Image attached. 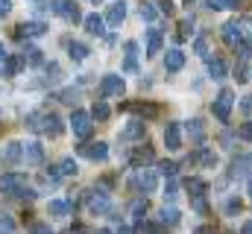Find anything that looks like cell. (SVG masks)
I'll list each match as a JSON object with an SVG mask.
<instances>
[{
	"label": "cell",
	"mask_w": 252,
	"mask_h": 234,
	"mask_svg": "<svg viewBox=\"0 0 252 234\" xmlns=\"http://www.w3.org/2000/svg\"><path fill=\"white\" fill-rule=\"evenodd\" d=\"M27 129L41 132V135H50V138H59L64 126H62V117L53 115V112H50V115H47V112H44V115H38V112H35V115L27 117Z\"/></svg>",
	"instance_id": "cell-1"
},
{
	"label": "cell",
	"mask_w": 252,
	"mask_h": 234,
	"mask_svg": "<svg viewBox=\"0 0 252 234\" xmlns=\"http://www.w3.org/2000/svg\"><path fill=\"white\" fill-rule=\"evenodd\" d=\"M88 211H91L94 217L106 214V211H109V193H106V190H88Z\"/></svg>",
	"instance_id": "cell-2"
},
{
	"label": "cell",
	"mask_w": 252,
	"mask_h": 234,
	"mask_svg": "<svg viewBox=\"0 0 252 234\" xmlns=\"http://www.w3.org/2000/svg\"><path fill=\"white\" fill-rule=\"evenodd\" d=\"M91 115H85V112H73L70 115V129H73V135L76 138H88L91 135Z\"/></svg>",
	"instance_id": "cell-3"
},
{
	"label": "cell",
	"mask_w": 252,
	"mask_h": 234,
	"mask_svg": "<svg viewBox=\"0 0 252 234\" xmlns=\"http://www.w3.org/2000/svg\"><path fill=\"white\" fill-rule=\"evenodd\" d=\"M229 112H232V91L223 88V91L217 94V100H214V117L226 123V120H229Z\"/></svg>",
	"instance_id": "cell-4"
},
{
	"label": "cell",
	"mask_w": 252,
	"mask_h": 234,
	"mask_svg": "<svg viewBox=\"0 0 252 234\" xmlns=\"http://www.w3.org/2000/svg\"><path fill=\"white\" fill-rule=\"evenodd\" d=\"M50 6H53V12H56V15H62L64 21H70V24H76V21H79V9H76V3H73V0H50Z\"/></svg>",
	"instance_id": "cell-5"
},
{
	"label": "cell",
	"mask_w": 252,
	"mask_h": 234,
	"mask_svg": "<svg viewBox=\"0 0 252 234\" xmlns=\"http://www.w3.org/2000/svg\"><path fill=\"white\" fill-rule=\"evenodd\" d=\"M24 181H27V176L24 173H3L0 176V193H18L21 187H24Z\"/></svg>",
	"instance_id": "cell-6"
},
{
	"label": "cell",
	"mask_w": 252,
	"mask_h": 234,
	"mask_svg": "<svg viewBox=\"0 0 252 234\" xmlns=\"http://www.w3.org/2000/svg\"><path fill=\"white\" fill-rule=\"evenodd\" d=\"M79 155H85V158H91V161H106V158H109V146H106L103 141L85 144V146H79Z\"/></svg>",
	"instance_id": "cell-7"
},
{
	"label": "cell",
	"mask_w": 252,
	"mask_h": 234,
	"mask_svg": "<svg viewBox=\"0 0 252 234\" xmlns=\"http://www.w3.org/2000/svg\"><path fill=\"white\" fill-rule=\"evenodd\" d=\"M124 94V79L121 76H106L100 82V97H121Z\"/></svg>",
	"instance_id": "cell-8"
},
{
	"label": "cell",
	"mask_w": 252,
	"mask_h": 234,
	"mask_svg": "<svg viewBox=\"0 0 252 234\" xmlns=\"http://www.w3.org/2000/svg\"><path fill=\"white\" fill-rule=\"evenodd\" d=\"M132 184L138 190H144V193H153L156 190V173L153 170H138V173L132 176Z\"/></svg>",
	"instance_id": "cell-9"
},
{
	"label": "cell",
	"mask_w": 252,
	"mask_h": 234,
	"mask_svg": "<svg viewBox=\"0 0 252 234\" xmlns=\"http://www.w3.org/2000/svg\"><path fill=\"white\" fill-rule=\"evenodd\" d=\"M241 38H244V24L229 21V24L223 27V41H226V44H232V47H238V44H241Z\"/></svg>",
	"instance_id": "cell-10"
},
{
	"label": "cell",
	"mask_w": 252,
	"mask_h": 234,
	"mask_svg": "<svg viewBox=\"0 0 252 234\" xmlns=\"http://www.w3.org/2000/svg\"><path fill=\"white\" fill-rule=\"evenodd\" d=\"M164 144H167V149H182V132H179V123H167V129H164Z\"/></svg>",
	"instance_id": "cell-11"
},
{
	"label": "cell",
	"mask_w": 252,
	"mask_h": 234,
	"mask_svg": "<svg viewBox=\"0 0 252 234\" xmlns=\"http://www.w3.org/2000/svg\"><path fill=\"white\" fill-rule=\"evenodd\" d=\"M24 158H27L30 164H41V161H44V146L35 144V141L27 144V146H24Z\"/></svg>",
	"instance_id": "cell-12"
},
{
	"label": "cell",
	"mask_w": 252,
	"mask_h": 234,
	"mask_svg": "<svg viewBox=\"0 0 252 234\" xmlns=\"http://www.w3.org/2000/svg\"><path fill=\"white\" fill-rule=\"evenodd\" d=\"M44 29H47V27H44L41 21H30V24H21V27H18V35H21V38H24V35H32V38H35V35H44Z\"/></svg>",
	"instance_id": "cell-13"
},
{
	"label": "cell",
	"mask_w": 252,
	"mask_h": 234,
	"mask_svg": "<svg viewBox=\"0 0 252 234\" xmlns=\"http://www.w3.org/2000/svg\"><path fill=\"white\" fill-rule=\"evenodd\" d=\"M161 53V32L158 29H147V56Z\"/></svg>",
	"instance_id": "cell-14"
},
{
	"label": "cell",
	"mask_w": 252,
	"mask_h": 234,
	"mask_svg": "<svg viewBox=\"0 0 252 234\" xmlns=\"http://www.w3.org/2000/svg\"><path fill=\"white\" fill-rule=\"evenodd\" d=\"M121 109H124V112H135V115H144V117H156L158 115L156 106H144V103H124Z\"/></svg>",
	"instance_id": "cell-15"
},
{
	"label": "cell",
	"mask_w": 252,
	"mask_h": 234,
	"mask_svg": "<svg viewBox=\"0 0 252 234\" xmlns=\"http://www.w3.org/2000/svg\"><path fill=\"white\" fill-rule=\"evenodd\" d=\"M124 18H126V9H124V3H115V6L109 9V15H106V21H109V27H121V24H124Z\"/></svg>",
	"instance_id": "cell-16"
},
{
	"label": "cell",
	"mask_w": 252,
	"mask_h": 234,
	"mask_svg": "<svg viewBox=\"0 0 252 234\" xmlns=\"http://www.w3.org/2000/svg\"><path fill=\"white\" fill-rule=\"evenodd\" d=\"M85 29H88L91 35H103V32H106V24H103L100 15H88V18H85Z\"/></svg>",
	"instance_id": "cell-17"
},
{
	"label": "cell",
	"mask_w": 252,
	"mask_h": 234,
	"mask_svg": "<svg viewBox=\"0 0 252 234\" xmlns=\"http://www.w3.org/2000/svg\"><path fill=\"white\" fill-rule=\"evenodd\" d=\"M185 64V53L182 50H167V58H164V67L167 70H179Z\"/></svg>",
	"instance_id": "cell-18"
},
{
	"label": "cell",
	"mask_w": 252,
	"mask_h": 234,
	"mask_svg": "<svg viewBox=\"0 0 252 234\" xmlns=\"http://www.w3.org/2000/svg\"><path fill=\"white\" fill-rule=\"evenodd\" d=\"M24 61H27L24 56H6V64H3V73H6V76H18V70L24 67Z\"/></svg>",
	"instance_id": "cell-19"
},
{
	"label": "cell",
	"mask_w": 252,
	"mask_h": 234,
	"mask_svg": "<svg viewBox=\"0 0 252 234\" xmlns=\"http://www.w3.org/2000/svg\"><path fill=\"white\" fill-rule=\"evenodd\" d=\"M121 138H124V141H132V138H144V120H135V123H129L124 132H121Z\"/></svg>",
	"instance_id": "cell-20"
},
{
	"label": "cell",
	"mask_w": 252,
	"mask_h": 234,
	"mask_svg": "<svg viewBox=\"0 0 252 234\" xmlns=\"http://www.w3.org/2000/svg\"><path fill=\"white\" fill-rule=\"evenodd\" d=\"M250 170H252V158H238L232 164V178H244V176H250Z\"/></svg>",
	"instance_id": "cell-21"
},
{
	"label": "cell",
	"mask_w": 252,
	"mask_h": 234,
	"mask_svg": "<svg viewBox=\"0 0 252 234\" xmlns=\"http://www.w3.org/2000/svg\"><path fill=\"white\" fill-rule=\"evenodd\" d=\"M70 208H73V205H70V202H62V199H53V202L47 205V211H50L53 217H67Z\"/></svg>",
	"instance_id": "cell-22"
},
{
	"label": "cell",
	"mask_w": 252,
	"mask_h": 234,
	"mask_svg": "<svg viewBox=\"0 0 252 234\" xmlns=\"http://www.w3.org/2000/svg\"><path fill=\"white\" fill-rule=\"evenodd\" d=\"M179 211L176 208H161V214H158V220H161V226H176L179 223Z\"/></svg>",
	"instance_id": "cell-23"
},
{
	"label": "cell",
	"mask_w": 252,
	"mask_h": 234,
	"mask_svg": "<svg viewBox=\"0 0 252 234\" xmlns=\"http://www.w3.org/2000/svg\"><path fill=\"white\" fill-rule=\"evenodd\" d=\"M135 58H138V44L135 41H126V64H124V70H135Z\"/></svg>",
	"instance_id": "cell-24"
},
{
	"label": "cell",
	"mask_w": 252,
	"mask_h": 234,
	"mask_svg": "<svg viewBox=\"0 0 252 234\" xmlns=\"http://www.w3.org/2000/svg\"><path fill=\"white\" fill-rule=\"evenodd\" d=\"M188 135L193 138V144H202V138H205V129H202V120H190V123H188Z\"/></svg>",
	"instance_id": "cell-25"
},
{
	"label": "cell",
	"mask_w": 252,
	"mask_h": 234,
	"mask_svg": "<svg viewBox=\"0 0 252 234\" xmlns=\"http://www.w3.org/2000/svg\"><path fill=\"white\" fill-rule=\"evenodd\" d=\"M185 187L190 190V196H205V190H208V184H205L202 178H188Z\"/></svg>",
	"instance_id": "cell-26"
},
{
	"label": "cell",
	"mask_w": 252,
	"mask_h": 234,
	"mask_svg": "<svg viewBox=\"0 0 252 234\" xmlns=\"http://www.w3.org/2000/svg\"><path fill=\"white\" fill-rule=\"evenodd\" d=\"M67 53H70V58L82 61V58L88 56V47H85V44H79V41H70V44H67Z\"/></svg>",
	"instance_id": "cell-27"
},
{
	"label": "cell",
	"mask_w": 252,
	"mask_h": 234,
	"mask_svg": "<svg viewBox=\"0 0 252 234\" xmlns=\"http://www.w3.org/2000/svg\"><path fill=\"white\" fill-rule=\"evenodd\" d=\"M208 73H211L214 79H223V76H226V61H220V58H211V61H208Z\"/></svg>",
	"instance_id": "cell-28"
},
{
	"label": "cell",
	"mask_w": 252,
	"mask_h": 234,
	"mask_svg": "<svg viewBox=\"0 0 252 234\" xmlns=\"http://www.w3.org/2000/svg\"><path fill=\"white\" fill-rule=\"evenodd\" d=\"M138 15H141L144 21H156V18H158V9H156L153 3H141V9H138Z\"/></svg>",
	"instance_id": "cell-29"
},
{
	"label": "cell",
	"mask_w": 252,
	"mask_h": 234,
	"mask_svg": "<svg viewBox=\"0 0 252 234\" xmlns=\"http://www.w3.org/2000/svg\"><path fill=\"white\" fill-rule=\"evenodd\" d=\"M147 161H153V149H150V146H141V149L132 155V164H147Z\"/></svg>",
	"instance_id": "cell-30"
},
{
	"label": "cell",
	"mask_w": 252,
	"mask_h": 234,
	"mask_svg": "<svg viewBox=\"0 0 252 234\" xmlns=\"http://www.w3.org/2000/svg\"><path fill=\"white\" fill-rule=\"evenodd\" d=\"M21 152H24V149H21V144H9V146H6V152H3V158H6V161H18V158H21Z\"/></svg>",
	"instance_id": "cell-31"
},
{
	"label": "cell",
	"mask_w": 252,
	"mask_h": 234,
	"mask_svg": "<svg viewBox=\"0 0 252 234\" xmlns=\"http://www.w3.org/2000/svg\"><path fill=\"white\" fill-rule=\"evenodd\" d=\"M193 53H196V56H208V38H205V35H199V38L193 41Z\"/></svg>",
	"instance_id": "cell-32"
},
{
	"label": "cell",
	"mask_w": 252,
	"mask_h": 234,
	"mask_svg": "<svg viewBox=\"0 0 252 234\" xmlns=\"http://www.w3.org/2000/svg\"><path fill=\"white\" fill-rule=\"evenodd\" d=\"M144 214H147V202H141V199H138V202L132 205V217H135L141 226H144Z\"/></svg>",
	"instance_id": "cell-33"
},
{
	"label": "cell",
	"mask_w": 252,
	"mask_h": 234,
	"mask_svg": "<svg viewBox=\"0 0 252 234\" xmlns=\"http://www.w3.org/2000/svg\"><path fill=\"white\" fill-rule=\"evenodd\" d=\"M91 117H97V120H106V117H109V106H106L103 100H97V103H94V112H91Z\"/></svg>",
	"instance_id": "cell-34"
},
{
	"label": "cell",
	"mask_w": 252,
	"mask_h": 234,
	"mask_svg": "<svg viewBox=\"0 0 252 234\" xmlns=\"http://www.w3.org/2000/svg\"><path fill=\"white\" fill-rule=\"evenodd\" d=\"M59 170H62V176H76V161L73 158H64Z\"/></svg>",
	"instance_id": "cell-35"
},
{
	"label": "cell",
	"mask_w": 252,
	"mask_h": 234,
	"mask_svg": "<svg viewBox=\"0 0 252 234\" xmlns=\"http://www.w3.org/2000/svg\"><path fill=\"white\" fill-rule=\"evenodd\" d=\"M15 232V220L12 217H0V234H12Z\"/></svg>",
	"instance_id": "cell-36"
},
{
	"label": "cell",
	"mask_w": 252,
	"mask_h": 234,
	"mask_svg": "<svg viewBox=\"0 0 252 234\" xmlns=\"http://www.w3.org/2000/svg\"><path fill=\"white\" fill-rule=\"evenodd\" d=\"M76 97H79V91H73V88H67V91L59 94V100H62V103H70V106L76 103Z\"/></svg>",
	"instance_id": "cell-37"
},
{
	"label": "cell",
	"mask_w": 252,
	"mask_h": 234,
	"mask_svg": "<svg viewBox=\"0 0 252 234\" xmlns=\"http://www.w3.org/2000/svg\"><path fill=\"white\" fill-rule=\"evenodd\" d=\"M24 58H30L32 64H38V61H41V50H35V47H27V50H24Z\"/></svg>",
	"instance_id": "cell-38"
},
{
	"label": "cell",
	"mask_w": 252,
	"mask_h": 234,
	"mask_svg": "<svg viewBox=\"0 0 252 234\" xmlns=\"http://www.w3.org/2000/svg\"><path fill=\"white\" fill-rule=\"evenodd\" d=\"M158 170H161L164 176H170V178H173V176H176V164H173V161H161V164H158Z\"/></svg>",
	"instance_id": "cell-39"
},
{
	"label": "cell",
	"mask_w": 252,
	"mask_h": 234,
	"mask_svg": "<svg viewBox=\"0 0 252 234\" xmlns=\"http://www.w3.org/2000/svg\"><path fill=\"white\" fill-rule=\"evenodd\" d=\"M199 158H202V164H208V167H214V164H217V155H214V152H208V149H202V152H199Z\"/></svg>",
	"instance_id": "cell-40"
},
{
	"label": "cell",
	"mask_w": 252,
	"mask_h": 234,
	"mask_svg": "<svg viewBox=\"0 0 252 234\" xmlns=\"http://www.w3.org/2000/svg\"><path fill=\"white\" fill-rule=\"evenodd\" d=\"M176 193H179V187H176V181H167V187H164V199H176Z\"/></svg>",
	"instance_id": "cell-41"
},
{
	"label": "cell",
	"mask_w": 252,
	"mask_h": 234,
	"mask_svg": "<svg viewBox=\"0 0 252 234\" xmlns=\"http://www.w3.org/2000/svg\"><path fill=\"white\" fill-rule=\"evenodd\" d=\"M238 138H244V141H252V123H244V126L238 129Z\"/></svg>",
	"instance_id": "cell-42"
},
{
	"label": "cell",
	"mask_w": 252,
	"mask_h": 234,
	"mask_svg": "<svg viewBox=\"0 0 252 234\" xmlns=\"http://www.w3.org/2000/svg\"><path fill=\"white\" fill-rule=\"evenodd\" d=\"M15 196H18V199H35V190H30V187L24 184V187H21V190H18Z\"/></svg>",
	"instance_id": "cell-43"
},
{
	"label": "cell",
	"mask_w": 252,
	"mask_h": 234,
	"mask_svg": "<svg viewBox=\"0 0 252 234\" xmlns=\"http://www.w3.org/2000/svg\"><path fill=\"white\" fill-rule=\"evenodd\" d=\"M193 208H196L199 214H208V205H205V199H202V196H193Z\"/></svg>",
	"instance_id": "cell-44"
},
{
	"label": "cell",
	"mask_w": 252,
	"mask_h": 234,
	"mask_svg": "<svg viewBox=\"0 0 252 234\" xmlns=\"http://www.w3.org/2000/svg\"><path fill=\"white\" fill-rule=\"evenodd\" d=\"M226 211H229V214H238V211H241V202H238V199H229V202H226Z\"/></svg>",
	"instance_id": "cell-45"
},
{
	"label": "cell",
	"mask_w": 252,
	"mask_h": 234,
	"mask_svg": "<svg viewBox=\"0 0 252 234\" xmlns=\"http://www.w3.org/2000/svg\"><path fill=\"white\" fill-rule=\"evenodd\" d=\"M12 12V0H0V18H6Z\"/></svg>",
	"instance_id": "cell-46"
},
{
	"label": "cell",
	"mask_w": 252,
	"mask_h": 234,
	"mask_svg": "<svg viewBox=\"0 0 252 234\" xmlns=\"http://www.w3.org/2000/svg\"><path fill=\"white\" fill-rule=\"evenodd\" d=\"M190 27H193V21H190V18H185V21L179 24V29H182V35H188V32H190Z\"/></svg>",
	"instance_id": "cell-47"
},
{
	"label": "cell",
	"mask_w": 252,
	"mask_h": 234,
	"mask_svg": "<svg viewBox=\"0 0 252 234\" xmlns=\"http://www.w3.org/2000/svg\"><path fill=\"white\" fill-rule=\"evenodd\" d=\"M252 109V97H244V100H241V112H244V115H247V112H250Z\"/></svg>",
	"instance_id": "cell-48"
},
{
	"label": "cell",
	"mask_w": 252,
	"mask_h": 234,
	"mask_svg": "<svg viewBox=\"0 0 252 234\" xmlns=\"http://www.w3.org/2000/svg\"><path fill=\"white\" fill-rule=\"evenodd\" d=\"M238 79H241V82L247 79V61H241V64H238Z\"/></svg>",
	"instance_id": "cell-49"
},
{
	"label": "cell",
	"mask_w": 252,
	"mask_h": 234,
	"mask_svg": "<svg viewBox=\"0 0 252 234\" xmlns=\"http://www.w3.org/2000/svg\"><path fill=\"white\" fill-rule=\"evenodd\" d=\"M238 3H241V0H220L223 9H238Z\"/></svg>",
	"instance_id": "cell-50"
},
{
	"label": "cell",
	"mask_w": 252,
	"mask_h": 234,
	"mask_svg": "<svg viewBox=\"0 0 252 234\" xmlns=\"http://www.w3.org/2000/svg\"><path fill=\"white\" fill-rule=\"evenodd\" d=\"M32 234H53V232H50V226H35Z\"/></svg>",
	"instance_id": "cell-51"
},
{
	"label": "cell",
	"mask_w": 252,
	"mask_h": 234,
	"mask_svg": "<svg viewBox=\"0 0 252 234\" xmlns=\"http://www.w3.org/2000/svg\"><path fill=\"white\" fill-rule=\"evenodd\" d=\"M193 234H214V229H211V226H199Z\"/></svg>",
	"instance_id": "cell-52"
},
{
	"label": "cell",
	"mask_w": 252,
	"mask_h": 234,
	"mask_svg": "<svg viewBox=\"0 0 252 234\" xmlns=\"http://www.w3.org/2000/svg\"><path fill=\"white\" fill-rule=\"evenodd\" d=\"M244 27H247V35H252V18H244Z\"/></svg>",
	"instance_id": "cell-53"
},
{
	"label": "cell",
	"mask_w": 252,
	"mask_h": 234,
	"mask_svg": "<svg viewBox=\"0 0 252 234\" xmlns=\"http://www.w3.org/2000/svg\"><path fill=\"white\" fill-rule=\"evenodd\" d=\"M241 234H252V223H247V226H244V232Z\"/></svg>",
	"instance_id": "cell-54"
},
{
	"label": "cell",
	"mask_w": 252,
	"mask_h": 234,
	"mask_svg": "<svg viewBox=\"0 0 252 234\" xmlns=\"http://www.w3.org/2000/svg\"><path fill=\"white\" fill-rule=\"evenodd\" d=\"M6 56H9V53H6V47H3V44H0V58H3V61H6Z\"/></svg>",
	"instance_id": "cell-55"
},
{
	"label": "cell",
	"mask_w": 252,
	"mask_h": 234,
	"mask_svg": "<svg viewBox=\"0 0 252 234\" xmlns=\"http://www.w3.org/2000/svg\"><path fill=\"white\" fill-rule=\"evenodd\" d=\"M150 234H161V226H153V229H150Z\"/></svg>",
	"instance_id": "cell-56"
},
{
	"label": "cell",
	"mask_w": 252,
	"mask_h": 234,
	"mask_svg": "<svg viewBox=\"0 0 252 234\" xmlns=\"http://www.w3.org/2000/svg\"><path fill=\"white\" fill-rule=\"evenodd\" d=\"M161 12H170V0H164V9Z\"/></svg>",
	"instance_id": "cell-57"
},
{
	"label": "cell",
	"mask_w": 252,
	"mask_h": 234,
	"mask_svg": "<svg viewBox=\"0 0 252 234\" xmlns=\"http://www.w3.org/2000/svg\"><path fill=\"white\" fill-rule=\"evenodd\" d=\"M118 234H129V229H126V226H121V229H118Z\"/></svg>",
	"instance_id": "cell-58"
},
{
	"label": "cell",
	"mask_w": 252,
	"mask_h": 234,
	"mask_svg": "<svg viewBox=\"0 0 252 234\" xmlns=\"http://www.w3.org/2000/svg\"><path fill=\"white\" fill-rule=\"evenodd\" d=\"M97 234H109V232H106V229H100V232H97Z\"/></svg>",
	"instance_id": "cell-59"
},
{
	"label": "cell",
	"mask_w": 252,
	"mask_h": 234,
	"mask_svg": "<svg viewBox=\"0 0 252 234\" xmlns=\"http://www.w3.org/2000/svg\"><path fill=\"white\" fill-rule=\"evenodd\" d=\"M250 196H252V178H250Z\"/></svg>",
	"instance_id": "cell-60"
},
{
	"label": "cell",
	"mask_w": 252,
	"mask_h": 234,
	"mask_svg": "<svg viewBox=\"0 0 252 234\" xmlns=\"http://www.w3.org/2000/svg\"><path fill=\"white\" fill-rule=\"evenodd\" d=\"M185 3H193V0H185Z\"/></svg>",
	"instance_id": "cell-61"
}]
</instances>
